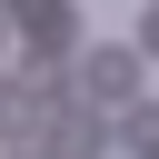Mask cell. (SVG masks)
I'll list each match as a JSON object with an SVG mask.
<instances>
[{
  "label": "cell",
  "mask_w": 159,
  "mask_h": 159,
  "mask_svg": "<svg viewBox=\"0 0 159 159\" xmlns=\"http://www.w3.org/2000/svg\"><path fill=\"white\" fill-rule=\"evenodd\" d=\"M20 159H40V149H20Z\"/></svg>",
  "instance_id": "obj_5"
},
{
  "label": "cell",
  "mask_w": 159,
  "mask_h": 159,
  "mask_svg": "<svg viewBox=\"0 0 159 159\" xmlns=\"http://www.w3.org/2000/svg\"><path fill=\"white\" fill-rule=\"evenodd\" d=\"M119 139H129V149H139V159H159V109H149V99H139V109H129V119H119Z\"/></svg>",
  "instance_id": "obj_3"
},
{
  "label": "cell",
  "mask_w": 159,
  "mask_h": 159,
  "mask_svg": "<svg viewBox=\"0 0 159 159\" xmlns=\"http://www.w3.org/2000/svg\"><path fill=\"white\" fill-rule=\"evenodd\" d=\"M139 50H159V0H149V20H139Z\"/></svg>",
  "instance_id": "obj_4"
},
{
  "label": "cell",
  "mask_w": 159,
  "mask_h": 159,
  "mask_svg": "<svg viewBox=\"0 0 159 159\" xmlns=\"http://www.w3.org/2000/svg\"><path fill=\"white\" fill-rule=\"evenodd\" d=\"M80 99L89 109H139V50L129 40H89L80 50Z\"/></svg>",
  "instance_id": "obj_1"
},
{
  "label": "cell",
  "mask_w": 159,
  "mask_h": 159,
  "mask_svg": "<svg viewBox=\"0 0 159 159\" xmlns=\"http://www.w3.org/2000/svg\"><path fill=\"white\" fill-rule=\"evenodd\" d=\"M0 20H10V10H0Z\"/></svg>",
  "instance_id": "obj_6"
},
{
  "label": "cell",
  "mask_w": 159,
  "mask_h": 159,
  "mask_svg": "<svg viewBox=\"0 0 159 159\" xmlns=\"http://www.w3.org/2000/svg\"><path fill=\"white\" fill-rule=\"evenodd\" d=\"M50 119H60V89H50V80L0 89V139H50Z\"/></svg>",
  "instance_id": "obj_2"
}]
</instances>
